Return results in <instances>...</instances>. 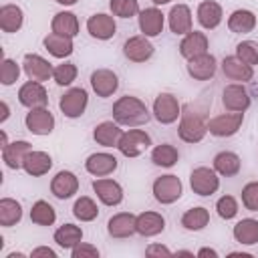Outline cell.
Segmentation results:
<instances>
[{"instance_id": "obj_1", "label": "cell", "mask_w": 258, "mask_h": 258, "mask_svg": "<svg viewBox=\"0 0 258 258\" xmlns=\"http://www.w3.org/2000/svg\"><path fill=\"white\" fill-rule=\"evenodd\" d=\"M111 113H113V121H117L119 125H125V127H141L151 119L147 105L139 97H133V95L119 97L113 103Z\"/></svg>"}, {"instance_id": "obj_2", "label": "cell", "mask_w": 258, "mask_h": 258, "mask_svg": "<svg viewBox=\"0 0 258 258\" xmlns=\"http://www.w3.org/2000/svg\"><path fill=\"white\" fill-rule=\"evenodd\" d=\"M177 135L183 143H200L208 135V123L204 121V115L194 111L187 105L181 111L179 125H177Z\"/></svg>"}, {"instance_id": "obj_3", "label": "cell", "mask_w": 258, "mask_h": 258, "mask_svg": "<svg viewBox=\"0 0 258 258\" xmlns=\"http://www.w3.org/2000/svg\"><path fill=\"white\" fill-rule=\"evenodd\" d=\"M151 191H153V198L163 204V206H169V204H175L181 194H183V185H181V179L173 173H167V175H159L153 185H151Z\"/></svg>"}, {"instance_id": "obj_4", "label": "cell", "mask_w": 258, "mask_h": 258, "mask_svg": "<svg viewBox=\"0 0 258 258\" xmlns=\"http://www.w3.org/2000/svg\"><path fill=\"white\" fill-rule=\"evenodd\" d=\"M189 187L194 194L206 198V196H212L220 189V177H218V171L214 167H206V165H200L196 169H191L189 173Z\"/></svg>"}, {"instance_id": "obj_5", "label": "cell", "mask_w": 258, "mask_h": 258, "mask_svg": "<svg viewBox=\"0 0 258 258\" xmlns=\"http://www.w3.org/2000/svg\"><path fill=\"white\" fill-rule=\"evenodd\" d=\"M151 113L161 125H171L181 117V105L173 93H159L153 101Z\"/></svg>"}, {"instance_id": "obj_6", "label": "cell", "mask_w": 258, "mask_h": 258, "mask_svg": "<svg viewBox=\"0 0 258 258\" xmlns=\"http://www.w3.org/2000/svg\"><path fill=\"white\" fill-rule=\"evenodd\" d=\"M151 147V137L147 131L143 129H129V131H123L119 143H117V149L121 155L125 157H139L145 149Z\"/></svg>"}, {"instance_id": "obj_7", "label": "cell", "mask_w": 258, "mask_h": 258, "mask_svg": "<svg viewBox=\"0 0 258 258\" xmlns=\"http://www.w3.org/2000/svg\"><path fill=\"white\" fill-rule=\"evenodd\" d=\"M89 105V93L83 87H71L58 99V109L69 119H79Z\"/></svg>"}, {"instance_id": "obj_8", "label": "cell", "mask_w": 258, "mask_h": 258, "mask_svg": "<svg viewBox=\"0 0 258 258\" xmlns=\"http://www.w3.org/2000/svg\"><path fill=\"white\" fill-rule=\"evenodd\" d=\"M244 123V113H222L208 121V133L214 137H232L240 131Z\"/></svg>"}, {"instance_id": "obj_9", "label": "cell", "mask_w": 258, "mask_h": 258, "mask_svg": "<svg viewBox=\"0 0 258 258\" xmlns=\"http://www.w3.org/2000/svg\"><path fill=\"white\" fill-rule=\"evenodd\" d=\"M22 71L28 77V81H36V83H44L52 77L54 67L40 54L34 52H26L22 58Z\"/></svg>"}, {"instance_id": "obj_10", "label": "cell", "mask_w": 258, "mask_h": 258, "mask_svg": "<svg viewBox=\"0 0 258 258\" xmlns=\"http://www.w3.org/2000/svg\"><path fill=\"white\" fill-rule=\"evenodd\" d=\"M24 125L32 135H50L54 129V115L48 111V107L28 109Z\"/></svg>"}, {"instance_id": "obj_11", "label": "cell", "mask_w": 258, "mask_h": 258, "mask_svg": "<svg viewBox=\"0 0 258 258\" xmlns=\"http://www.w3.org/2000/svg\"><path fill=\"white\" fill-rule=\"evenodd\" d=\"M153 52H155V46L151 44V40L145 34L129 36L123 44V54L131 62H145L153 56Z\"/></svg>"}, {"instance_id": "obj_12", "label": "cell", "mask_w": 258, "mask_h": 258, "mask_svg": "<svg viewBox=\"0 0 258 258\" xmlns=\"http://www.w3.org/2000/svg\"><path fill=\"white\" fill-rule=\"evenodd\" d=\"M91 89L95 91L97 97L107 99L117 93L119 89V77L111 69H97L91 73Z\"/></svg>"}, {"instance_id": "obj_13", "label": "cell", "mask_w": 258, "mask_h": 258, "mask_svg": "<svg viewBox=\"0 0 258 258\" xmlns=\"http://www.w3.org/2000/svg\"><path fill=\"white\" fill-rule=\"evenodd\" d=\"M222 105H224L228 111L244 113V111L250 107V93H248L246 87L240 85V83L226 85L224 91H222Z\"/></svg>"}, {"instance_id": "obj_14", "label": "cell", "mask_w": 258, "mask_h": 258, "mask_svg": "<svg viewBox=\"0 0 258 258\" xmlns=\"http://www.w3.org/2000/svg\"><path fill=\"white\" fill-rule=\"evenodd\" d=\"M187 75L196 81H210L214 75H216V69H218V60L214 54L210 52H204V54H198L194 58H187Z\"/></svg>"}, {"instance_id": "obj_15", "label": "cell", "mask_w": 258, "mask_h": 258, "mask_svg": "<svg viewBox=\"0 0 258 258\" xmlns=\"http://www.w3.org/2000/svg\"><path fill=\"white\" fill-rule=\"evenodd\" d=\"M87 32L97 40H109L117 32L115 18L111 14H105V12H97V14L87 18Z\"/></svg>"}, {"instance_id": "obj_16", "label": "cell", "mask_w": 258, "mask_h": 258, "mask_svg": "<svg viewBox=\"0 0 258 258\" xmlns=\"http://www.w3.org/2000/svg\"><path fill=\"white\" fill-rule=\"evenodd\" d=\"M119 167V161L113 153H107V151H99V153H91L87 159H85V169L95 175V177H107L111 175L115 169Z\"/></svg>"}, {"instance_id": "obj_17", "label": "cell", "mask_w": 258, "mask_h": 258, "mask_svg": "<svg viewBox=\"0 0 258 258\" xmlns=\"http://www.w3.org/2000/svg\"><path fill=\"white\" fill-rule=\"evenodd\" d=\"M137 216H133L131 212H119L115 216L109 218L107 222V234L111 238H117V240H123V238H129L133 234H137Z\"/></svg>"}, {"instance_id": "obj_18", "label": "cell", "mask_w": 258, "mask_h": 258, "mask_svg": "<svg viewBox=\"0 0 258 258\" xmlns=\"http://www.w3.org/2000/svg\"><path fill=\"white\" fill-rule=\"evenodd\" d=\"M18 101L20 105L28 107V109H36V107H46L48 105V93L42 87V83L36 81H26L20 89H18Z\"/></svg>"}, {"instance_id": "obj_19", "label": "cell", "mask_w": 258, "mask_h": 258, "mask_svg": "<svg viewBox=\"0 0 258 258\" xmlns=\"http://www.w3.org/2000/svg\"><path fill=\"white\" fill-rule=\"evenodd\" d=\"M77 191H79V177H77L73 171H69V169L58 171V173L50 179V194H52L56 200H69V198H73Z\"/></svg>"}, {"instance_id": "obj_20", "label": "cell", "mask_w": 258, "mask_h": 258, "mask_svg": "<svg viewBox=\"0 0 258 258\" xmlns=\"http://www.w3.org/2000/svg\"><path fill=\"white\" fill-rule=\"evenodd\" d=\"M93 191L105 206H119L123 202V187L119 181L109 177H99L93 181Z\"/></svg>"}, {"instance_id": "obj_21", "label": "cell", "mask_w": 258, "mask_h": 258, "mask_svg": "<svg viewBox=\"0 0 258 258\" xmlns=\"http://www.w3.org/2000/svg\"><path fill=\"white\" fill-rule=\"evenodd\" d=\"M163 24H165V14L159 8L151 6L145 10H139V30L147 38L159 36L163 32Z\"/></svg>"}, {"instance_id": "obj_22", "label": "cell", "mask_w": 258, "mask_h": 258, "mask_svg": "<svg viewBox=\"0 0 258 258\" xmlns=\"http://www.w3.org/2000/svg\"><path fill=\"white\" fill-rule=\"evenodd\" d=\"M208 46H210V42H208V36L204 32L189 30L187 34H183V38L179 42V54L187 60V58H194L198 54L208 52Z\"/></svg>"}, {"instance_id": "obj_23", "label": "cell", "mask_w": 258, "mask_h": 258, "mask_svg": "<svg viewBox=\"0 0 258 258\" xmlns=\"http://www.w3.org/2000/svg\"><path fill=\"white\" fill-rule=\"evenodd\" d=\"M222 73H224L226 79L236 81V83H248L254 77V69L250 64H246V62H242L236 54L234 56H226L222 60Z\"/></svg>"}, {"instance_id": "obj_24", "label": "cell", "mask_w": 258, "mask_h": 258, "mask_svg": "<svg viewBox=\"0 0 258 258\" xmlns=\"http://www.w3.org/2000/svg\"><path fill=\"white\" fill-rule=\"evenodd\" d=\"M137 234L143 238H153L165 230V218L159 212H141L137 216Z\"/></svg>"}, {"instance_id": "obj_25", "label": "cell", "mask_w": 258, "mask_h": 258, "mask_svg": "<svg viewBox=\"0 0 258 258\" xmlns=\"http://www.w3.org/2000/svg\"><path fill=\"white\" fill-rule=\"evenodd\" d=\"M222 16H224V10L216 0H204L198 4L196 18L206 30H214L222 22Z\"/></svg>"}, {"instance_id": "obj_26", "label": "cell", "mask_w": 258, "mask_h": 258, "mask_svg": "<svg viewBox=\"0 0 258 258\" xmlns=\"http://www.w3.org/2000/svg\"><path fill=\"white\" fill-rule=\"evenodd\" d=\"M167 22H169V30L173 34H187L191 30V10L187 4H175L171 6L169 14H167Z\"/></svg>"}, {"instance_id": "obj_27", "label": "cell", "mask_w": 258, "mask_h": 258, "mask_svg": "<svg viewBox=\"0 0 258 258\" xmlns=\"http://www.w3.org/2000/svg\"><path fill=\"white\" fill-rule=\"evenodd\" d=\"M32 149V145L24 139L12 141L2 149V161L6 163V167L10 169H22L24 165V157L28 155V151Z\"/></svg>"}, {"instance_id": "obj_28", "label": "cell", "mask_w": 258, "mask_h": 258, "mask_svg": "<svg viewBox=\"0 0 258 258\" xmlns=\"http://www.w3.org/2000/svg\"><path fill=\"white\" fill-rule=\"evenodd\" d=\"M42 44L44 48L48 50V54L56 56V58H67L73 54L75 50V44H73V38L67 36V34H58V32H48L44 38H42Z\"/></svg>"}, {"instance_id": "obj_29", "label": "cell", "mask_w": 258, "mask_h": 258, "mask_svg": "<svg viewBox=\"0 0 258 258\" xmlns=\"http://www.w3.org/2000/svg\"><path fill=\"white\" fill-rule=\"evenodd\" d=\"M121 135H123V129L117 121H101L93 129V139L103 147H117Z\"/></svg>"}, {"instance_id": "obj_30", "label": "cell", "mask_w": 258, "mask_h": 258, "mask_svg": "<svg viewBox=\"0 0 258 258\" xmlns=\"http://www.w3.org/2000/svg\"><path fill=\"white\" fill-rule=\"evenodd\" d=\"M50 167H52V157L46 151H34V149L28 151V155L24 157V165H22V169L32 177L46 175Z\"/></svg>"}, {"instance_id": "obj_31", "label": "cell", "mask_w": 258, "mask_h": 258, "mask_svg": "<svg viewBox=\"0 0 258 258\" xmlns=\"http://www.w3.org/2000/svg\"><path fill=\"white\" fill-rule=\"evenodd\" d=\"M24 24V12L18 4H2L0 6V28L2 32H18Z\"/></svg>"}, {"instance_id": "obj_32", "label": "cell", "mask_w": 258, "mask_h": 258, "mask_svg": "<svg viewBox=\"0 0 258 258\" xmlns=\"http://www.w3.org/2000/svg\"><path fill=\"white\" fill-rule=\"evenodd\" d=\"M240 167H242V159L234 151H220L214 155V169L218 171V175L234 177L240 173Z\"/></svg>"}, {"instance_id": "obj_33", "label": "cell", "mask_w": 258, "mask_h": 258, "mask_svg": "<svg viewBox=\"0 0 258 258\" xmlns=\"http://www.w3.org/2000/svg\"><path fill=\"white\" fill-rule=\"evenodd\" d=\"M228 28L234 34H246L256 28V14L246 8H238L228 16Z\"/></svg>"}, {"instance_id": "obj_34", "label": "cell", "mask_w": 258, "mask_h": 258, "mask_svg": "<svg viewBox=\"0 0 258 258\" xmlns=\"http://www.w3.org/2000/svg\"><path fill=\"white\" fill-rule=\"evenodd\" d=\"M232 236L238 244L242 246H252V244H258V220L254 218H244L240 222H236L234 230H232Z\"/></svg>"}, {"instance_id": "obj_35", "label": "cell", "mask_w": 258, "mask_h": 258, "mask_svg": "<svg viewBox=\"0 0 258 258\" xmlns=\"http://www.w3.org/2000/svg\"><path fill=\"white\" fill-rule=\"evenodd\" d=\"M50 30L75 38V36L79 34V18H77V14H75V12H69V10L56 12V14L52 16Z\"/></svg>"}, {"instance_id": "obj_36", "label": "cell", "mask_w": 258, "mask_h": 258, "mask_svg": "<svg viewBox=\"0 0 258 258\" xmlns=\"http://www.w3.org/2000/svg\"><path fill=\"white\" fill-rule=\"evenodd\" d=\"M54 242L62 248V250H73L77 244L83 242V230L81 226L75 224H62L54 230Z\"/></svg>"}, {"instance_id": "obj_37", "label": "cell", "mask_w": 258, "mask_h": 258, "mask_svg": "<svg viewBox=\"0 0 258 258\" xmlns=\"http://www.w3.org/2000/svg\"><path fill=\"white\" fill-rule=\"evenodd\" d=\"M208 224H210V212H208V208H204V206L189 208V210L183 212V216H181V226H183L187 232H200V230H204Z\"/></svg>"}, {"instance_id": "obj_38", "label": "cell", "mask_w": 258, "mask_h": 258, "mask_svg": "<svg viewBox=\"0 0 258 258\" xmlns=\"http://www.w3.org/2000/svg\"><path fill=\"white\" fill-rule=\"evenodd\" d=\"M151 161L159 167H173L179 161V151L171 143H159L151 149Z\"/></svg>"}, {"instance_id": "obj_39", "label": "cell", "mask_w": 258, "mask_h": 258, "mask_svg": "<svg viewBox=\"0 0 258 258\" xmlns=\"http://www.w3.org/2000/svg\"><path fill=\"white\" fill-rule=\"evenodd\" d=\"M20 220H22L20 202H16L12 198H2L0 200V226L10 228V226H16Z\"/></svg>"}, {"instance_id": "obj_40", "label": "cell", "mask_w": 258, "mask_h": 258, "mask_svg": "<svg viewBox=\"0 0 258 258\" xmlns=\"http://www.w3.org/2000/svg\"><path fill=\"white\" fill-rule=\"evenodd\" d=\"M30 220L36 226H52L54 220H56V210L48 202L36 200L32 204V208H30Z\"/></svg>"}, {"instance_id": "obj_41", "label": "cell", "mask_w": 258, "mask_h": 258, "mask_svg": "<svg viewBox=\"0 0 258 258\" xmlns=\"http://www.w3.org/2000/svg\"><path fill=\"white\" fill-rule=\"evenodd\" d=\"M73 216L81 222H93L99 216V208L95 204L93 198L89 196H81L75 204H73Z\"/></svg>"}, {"instance_id": "obj_42", "label": "cell", "mask_w": 258, "mask_h": 258, "mask_svg": "<svg viewBox=\"0 0 258 258\" xmlns=\"http://www.w3.org/2000/svg\"><path fill=\"white\" fill-rule=\"evenodd\" d=\"M77 73H79V71H77V64L64 60V62H60V64L54 67L52 79H54V83H56L58 87H69V85H73V81L77 79Z\"/></svg>"}, {"instance_id": "obj_43", "label": "cell", "mask_w": 258, "mask_h": 258, "mask_svg": "<svg viewBox=\"0 0 258 258\" xmlns=\"http://www.w3.org/2000/svg\"><path fill=\"white\" fill-rule=\"evenodd\" d=\"M236 56L242 62L250 64V67L258 64V42L256 40H242V42H238L236 44Z\"/></svg>"}, {"instance_id": "obj_44", "label": "cell", "mask_w": 258, "mask_h": 258, "mask_svg": "<svg viewBox=\"0 0 258 258\" xmlns=\"http://www.w3.org/2000/svg\"><path fill=\"white\" fill-rule=\"evenodd\" d=\"M20 77V64L14 58H2L0 62V83L4 87H10Z\"/></svg>"}, {"instance_id": "obj_45", "label": "cell", "mask_w": 258, "mask_h": 258, "mask_svg": "<svg viewBox=\"0 0 258 258\" xmlns=\"http://www.w3.org/2000/svg\"><path fill=\"white\" fill-rule=\"evenodd\" d=\"M109 8H111L113 16H119V18H131V16L139 14V2L137 0H111Z\"/></svg>"}, {"instance_id": "obj_46", "label": "cell", "mask_w": 258, "mask_h": 258, "mask_svg": "<svg viewBox=\"0 0 258 258\" xmlns=\"http://www.w3.org/2000/svg\"><path fill=\"white\" fill-rule=\"evenodd\" d=\"M238 200L234 196H222L218 202H216V212L222 220H232L238 216Z\"/></svg>"}, {"instance_id": "obj_47", "label": "cell", "mask_w": 258, "mask_h": 258, "mask_svg": "<svg viewBox=\"0 0 258 258\" xmlns=\"http://www.w3.org/2000/svg\"><path fill=\"white\" fill-rule=\"evenodd\" d=\"M242 206L248 212H258V181H248L242 187Z\"/></svg>"}, {"instance_id": "obj_48", "label": "cell", "mask_w": 258, "mask_h": 258, "mask_svg": "<svg viewBox=\"0 0 258 258\" xmlns=\"http://www.w3.org/2000/svg\"><path fill=\"white\" fill-rule=\"evenodd\" d=\"M71 256H73V258H99V250H97V246H93V244L81 242V244H77V246L71 250Z\"/></svg>"}, {"instance_id": "obj_49", "label": "cell", "mask_w": 258, "mask_h": 258, "mask_svg": "<svg viewBox=\"0 0 258 258\" xmlns=\"http://www.w3.org/2000/svg\"><path fill=\"white\" fill-rule=\"evenodd\" d=\"M145 256L149 258H161V256H173V252L163 244H149L145 248Z\"/></svg>"}, {"instance_id": "obj_50", "label": "cell", "mask_w": 258, "mask_h": 258, "mask_svg": "<svg viewBox=\"0 0 258 258\" xmlns=\"http://www.w3.org/2000/svg\"><path fill=\"white\" fill-rule=\"evenodd\" d=\"M30 258H56V252L48 246H38L30 252Z\"/></svg>"}, {"instance_id": "obj_51", "label": "cell", "mask_w": 258, "mask_h": 258, "mask_svg": "<svg viewBox=\"0 0 258 258\" xmlns=\"http://www.w3.org/2000/svg\"><path fill=\"white\" fill-rule=\"evenodd\" d=\"M198 256H200V258H208V256H210V258H218V252H216L214 248H200V250H198Z\"/></svg>"}, {"instance_id": "obj_52", "label": "cell", "mask_w": 258, "mask_h": 258, "mask_svg": "<svg viewBox=\"0 0 258 258\" xmlns=\"http://www.w3.org/2000/svg\"><path fill=\"white\" fill-rule=\"evenodd\" d=\"M0 111H2V115H0V123H4V121L10 117V107H8L6 101H0Z\"/></svg>"}, {"instance_id": "obj_53", "label": "cell", "mask_w": 258, "mask_h": 258, "mask_svg": "<svg viewBox=\"0 0 258 258\" xmlns=\"http://www.w3.org/2000/svg\"><path fill=\"white\" fill-rule=\"evenodd\" d=\"M0 141H2V145H0V147L4 149V147L8 145V135H6V131H0Z\"/></svg>"}, {"instance_id": "obj_54", "label": "cell", "mask_w": 258, "mask_h": 258, "mask_svg": "<svg viewBox=\"0 0 258 258\" xmlns=\"http://www.w3.org/2000/svg\"><path fill=\"white\" fill-rule=\"evenodd\" d=\"M54 2H58V4H62V6H73V4H77L79 0H54Z\"/></svg>"}, {"instance_id": "obj_55", "label": "cell", "mask_w": 258, "mask_h": 258, "mask_svg": "<svg viewBox=\"0 0 258 258\" xmlns=\"http://www.w3.org/2000/svg\"><path fill=\"white\" fill-rule=\"evenodd\" d=\"M175 256H191L194 258V252H189V250H177Z\"/></svg>"}, {"instance_id": "obj_56", "label": "cell", "mask_w": 258, "mask_h": 258, "mask_svg": "<svg viewBox=\"0 0 258 258\" xmlns=\"http://www.w3.org/2000/svg\"><path fill=\"white\" fill-rule=\"evenodd\" d=\"M230 256L234 258V256H242V258H250L252 254H248V252H230Z\"/></svg>"}, {"instance_id": "obj_57", "label": "cell", "mask_w": 258, "mask_h": 258, "mask_svg": "<svg viewBox=\"0 0 258 258\" xmlns=\"http://www.w3.org/2000/svg\"><path fill=\"white\" fill-rule=\"evenodd\" d=\"M6 258H24V254L22 252H10Z\"/></svg>"}, {"instance_id": "obj_58", "label": "cell", "mask_w": 258, "mask_h": 258, "mask_svg": "<svg viewBox=\"0 0 258 258\" xmlns=\"http://www.w3.org/2000/svg\"><path fill=\"white\" fill-rule=\"evenodd\" d=\"M153 4H157V6H163V4H169L171 0H151Z\"/></svg>"}]
</instances>
